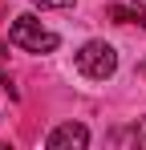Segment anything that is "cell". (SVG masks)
<instances>
[{
	"label": "cell",
	"mask_w": 146,
	"mask_h": 150,
	"mask_svg": "<svg viewBox=\"0 0 146 150\" xmlns=\"http://www.w3.org/2000/svg\"><path fill=\"white\" fill-rule=\"evenodd\" d=\"M106 16H110V21H118V25H130V21H142V16H138V8L130 12V8H122V4H110V8H106ZM142 25H146V21H142Z\"/></svg>",
	"instance_id": "cell-4"
},
{
	"label": "cell",
	"mask_w": 146,
	"mask_h": 150,
	"mask_svg": "<svg viewBox=\"0 0 146 150\" xmlns=\"http://www.w3.org/2000/svg\"><path fill=\"white\" fill-rule=\"evenodd\" d=\"M45 146L49 150H65V146L81 150V146H89V130H85L81 122H65V126H57V130L45 138Z\"/></svg>",
	"instance_id": "cell-3"
},
{
	"label": "cell",
	"mask_w": 146,
	"mask_h": 150,
	"mask_svg": "<svg viewBox=\"0 0 146 150\" xmlns=\"http://www.w3.org/2000/svg\"><path fill=\"white\" fill-rule=\"evenodd\" d=\"M8 41H12V45H21V49H28V53H53L57 45H61V41H57V33L41 28L37 16H16L12 28H8Z\"/></svg>",
	"instance_id": "cell-1"
},
{
	"label": "cell",
	"mask_w": 146,
	"mask_h": 150,
	"mask_svg": "<svg viewBox=\"0 0 146 150\" xmlns=\"http://www.w3.org/2000/svg\"><path fill=\"white\" fill-rule=\"evenodd\" d=\"M134 8H138V12H146V0H134Z\"/></svg>",
	"instance_id": "cell-7"
},
{
	"label": "cell",
	"mask_w": 146,
	"mask_h": 150,
	"mask_svg": "<svg viewBox=\"0 0 146 150\" xmlns=\"http://www.w3.org/2000/svg\"><path fill=\"white\" fill-rule=\"evenodd\" d=\"M130 138H134L138 146H146V122H138V126H134V134H130Z\"/></svg>",
	"instance_id": "cell-6"
},
{
	"label": "cell",
	"mask_w": 146,
	"mask_h": 150,
	"mask_svg": "<svg viewBox=\"0 0 146 150\" xmlns=\"http://www.w3.org/2000/svg\"><path fill=\"white\" fill-rule=\"evenodd\" d=\"M77 69L89 77V81H106V77L118 69V53H114V45H106V41L81 45V53H77Z\"/></svg>",
	"instance_id": "cell-2"
},
{
	"label": "cell",
	"mask_w": 146,
	"mask_h": 150,
	"mask_svg": "<svg viewBox=\"0 0 146 150\" xmlns=\"http://www.w3.org/2000/svg\"><path fill=\"white\" fill-rule=\"evenodd\" d=\"M142 69H146V65H142Z\"/></svg>",
	"instance_id": "cell-8"
},
{
	"label": "cell",
	"mask_w": 146,
	"mask_h": 150,
	"mask_svg": "<svg viewBox=\"0 0 146 150\" xmlns=\"http://www.w3.org/2000/svg\"><path fill=\"white\" fill-rule=\"evenodd\" d=\"M33 4H37V8H69L73 0H33Z\"/></svg>",
	"instance_id": "cell-5"
}]
</instances>
